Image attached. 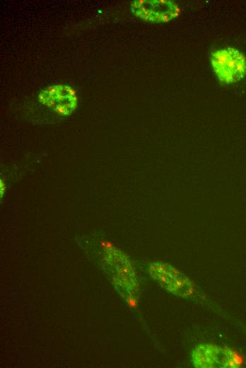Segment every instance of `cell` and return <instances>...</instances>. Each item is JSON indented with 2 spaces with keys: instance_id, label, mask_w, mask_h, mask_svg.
<instances>
[{
  "instance_id": "1",
  "label": "cell",
  "mask_w": 246,
  "mask_h": 368,
  "mask_svg": "<svg viewBox=\"0 0 246 368\" xmlns=\"http://www.w3.org/2000/svg\"><path fill=\"white\" fill-rule=\"evenodd\" d=\"M103 263L117 292L125 299H131L136 291L137 282L128 258L117 248L107 247L104 252Z\"/></svg>"
},
{
  "instance_id": "7",
  "label": "cell",
  "mask_w": 246,
  "mask_h": 368,
  "mask_svg": "<svg viewBox=\"0 0 246 368\" xmlns=\"http://www.w3.org/2000/svg\"><path fill=\"white\" fill-rule=\"evenodd\" d=\"M242 358L230 348H221L218 364L221 367L234 368L240 367Z\"/></svg>"
},
{
  "instance_id": "6",
  "label": "cell",
  "mask_w": 246,
  "mask_h": 368,
  "mask_svg": "<svg viewBox=\"0 0 246 368\" xmlns=\"http://www.w3.org/2000/svg\"><path fill=\"white\" fill-rule=\"evenodd\" d=\"M221 347L206 343L197 344L191 352L192 364L197 368L215 367L218 362Z\"/></svg>"
},
{
  "instance_id": "8",
  "label": "cell",
  "mask_w": 246,
  "mask_h": 368,
  "mask_svg": "<svg viewBox=\"0 0 246 368\" xmlns=\"http://www.w3.org/2000/svg\"><path fill=\"white\" fill-rule=\"evenodd\" d=\"M5 190L4 184L2 183V180H1V196L2 197L4 195V192Z\"/></svg>"
},
{
  "instance_id": "4",
  "label": "cell",
  "mask_w": 246,
  "mask_h": 368,
  "mask_svg": "<svg viewBox=\"0 0 246 368\" xmlns=\"http://www.w3.org/2000/svg\"><path fill=\"white\" fill-rule=\"evenodd\" d=\"M150 276L169 292L187 297L194 293V285L183 273L168 263L156 261L148 265Z\"/></svg>"
},
{
  "instance_id": "2",
  "label": "cell",
  "mask_w": 246,
  "mask_h": 368,
  "mask_svg": "<svg viewBox=\"0 0 246 368\" xmlns=\"http://www.w3.org/2000/svg\"><path fill=\"white\" fill-rule=\"evenodd\" d=\"M210 62L217 79L223 84L238 82L246 75V57L235 48L226 47L213 51Z\"/></svg>"
},
{
  "instance_id": "5",
  "label": "cell",
  "mask_w": 246,
  "mask_h": 368,
  "mask_svg": "<svg viewBox=\"0 0 246 368\" xmlns=\"http://www.w3.org/2000/svg\"><path fill=\"white\" fill-rule=\"evenodd\" d=\"M130 7L136 17L151 23L169 22L180 13L179 6L169 0H136L131 1Z\"/></svg>"
},
{
  "instance_id": "3",
  "label": "cell",
  "mask_w": 246,
  "mask_h": 368,
  "mask_svg": "<svg viewBox=\"0 0 246 368\" xmlns=\"http://www.w3.org/2000/svg\"><path fill=\"white\" fill-rule=\"evenodd\" d=\"M39 102L52 109L58 116L66 117L73 114L78 106V96L70 85L60 83L42 89L37 96Z\"/></svg>"
}]
</instances>
